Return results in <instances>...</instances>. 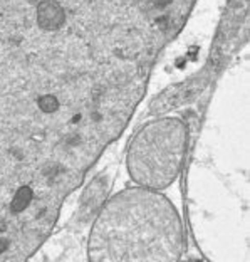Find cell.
Wrapping results in <instances>:
<instances>
[{
	"mask_svg": "<svg viewBox=\"0 0 250 262\" xmlns=\"http://www.w3.org/2000/svg\"><path fill=\"white\" fill-rule=\"evenodd\" d=\"M37 20L39 26L47 31H54V29L61 27V24L64 20V12L61 9V5L52 0L42 2L37 7Z\"/></svg>",
	"mask_w": 250,
	"mask_h": 262,
	"instance_id": "cell-1",
	"label": "cell"
}]
</instances>
